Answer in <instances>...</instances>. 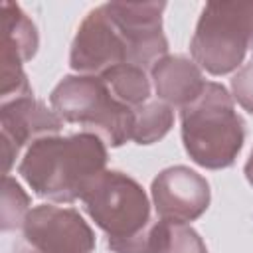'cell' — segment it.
I'll use <instances>...</instances> for the list:
<instances>
[{"label":"cell","instance_id":"1","mask_svg":"<svg viewBox=\"0 0 253 253\" xmlns=\"http://www.w3.org/2000/svg\"><path fill=\"white\" fill-rule=\"evenodd\" d=\"M150 4H107L83 22L71 51V67L77 71H107L117 65L146 67L166 51L160 34V4L142 16Z\"/></svg>","mask_w":253,"mask_h":253},{"label":"cell","instance_id":"2","mask_svg":"<svg viewBox=\"0 0 253 253\" xmlns=\"http://www.w3.org/2000/svg\"><path fill=\"white\" fill-rule=\"evenodd\" d=\"M105 158L107 152L97 134L40 138L28 150L20 172L40 196L73 202L83 198L103 174Z\"/></svg>","mask_w":253,"mask_h":253},{"label":"cell","instance_id":"3","mask_svg":"<svg viewBox=\"0 0 253 253\" xmlns=\"http://www.w3.org/2000/svg\"><path fill=\"white\" fill-rule=\"evenodd\" d=\"M95 223L117 253H150V208L142 188L121 172H103L83 196Z\"/></svg>","mask_w":253,"mask_h":253},{"label":"cell","instance_id":"4","mask_svg":"<svg viewBox=\"0 0 253 253\" xmlns=\"http://www.w3.org/2000/svg\"><path fill=\"white\" fill-rule=\"evenodd\" d=\"M182 138L188 154L206 168H225L233 162L243 144V121L221 85L206 83L182 109Z\"/></svg>","mask_w":253,"mask_h":253},{"label":"cell","instance_id":"5","mask_svg":"<svg viewBox=\"0 0 253 253\" xmlns=\"http://www.w3.org/2000/svg\"><path fill=\"white\" fill-rule=\"evenodd\" d=\"M51 103L65 121L97 128L113 146L132 138L134 109L123 105L101 77H65Z\"/></svg>","mask_w":253,"mask_h":253},{"label":"cell","instance_id":"6","mask_svg":"<svg viewBox=\"0 0 253 253\" xmlns=\"http://www.w3.org/2000/svg\"><path fill=\"white\" fill-rule=\"evenodd\" d=\"M253 16H241V6L210 4L198 24L192 43L194 57L210 73L221 75L231 71L253 45Z\"/></svg>","mask_w":253,"mask_h":253},{"label":"cell","instance_id":"7","mask_svg":"<svg viewBox=\"0 0 253 253\" xmlns=\"http://www.w3.org/2000/svg\"><path fill=\"white\" fill-rule=\"evenodd\" d=\"M30 253H91L95 237L75 210L40 206L24 219Z\"/></svg>","mask_w":253,"mask_h":253},{"label":"cell","instance_id":"8","mask_svg":"<svg viewBox=\"0 0 253 253\" xmlns=\"http://www.w3.org/2000/svg\"><path fill=\"white\" fill-rule=\"evenodd\" d=\"M156 211L166 221H190L198 217L210 202L208 182L194 170L176 166L164 170L152 184Z\"/></svg>","mask_w":253,"mask_h":253},{"label":"cell","instance_id":"9","mask_svg":"<svg viewBox=\"0 0 253 253\" xmlns=\"http://www.w3.org/2000/svg\"><path fill=\"white\" fill-rule=\"evenodd\" d=\"M154 83L162 99L184 107L192 103L206 87L202 75L182 57H168L160 61L154 67Z\"/></svg>","mask_w":253,"mask_h":253},{"label":"cell","instance_id":"10","mask_svg":"<svg viewBox=\"0 0 253 253\" xmlns=\"http://www.w3.org/2000/svg\"><path fill=\"white\" fill-rule=\"evenodd\" d=\"M2 121H14V140L16 146L24 144L34 132H55L61 126V121L43 109L42 103L34 99H18L12 105H4Z\"/></svg>","mask_w":253,"mask_h":253},{"label":"cell","instance_id":"11","mask_svg":"<svg viewBox=\"0 0 253 253\" xmlns=\"http://www.w3.org/2000/svg\"><path fill=\"white\" fill-rule=\"evenodd\" d=\"M101 79L107 83L111 93L126 107H138L146 101L150 87L144 75V69L136 65H117L101 73Z\"/></svg>","mask_w":253,"mask_h":253},{"label":"cell","instance_id":"12","mask_svg":"<svg viewBox=\"0 0 253 253\" xmlns=\"http://www.w3.org/2000/svg\"><path fill=\"white\" fill-rule=\"evenodd\" d=\"M150 253H206V247L184 223L162 219L150 227Z\"/></svg>","mask_w":253,"mask_h":253},{"label":"cell","instance_id":"13","mask_svg":"<svg viewBox=\"0 0 253 253\" xmlns=\"http://www.w3.org/2000/svg\"><path fill=\"white\" fill-rule=\"evenodd\" d=\"M172 123V113L168 107L160 103H152L146 109H134V128H132V138L138 140L140 144H148L156 138H160Z\"/></svg>","mask_w":253,"mask_h":253},{"label":"cell","instance_id":"14","mask_svg":"<svg viewBox=\"0 0 253 253\" xmlns=\"http://www.w3.org/2000/svg\"><path fill=\"white\" fill-rule=\"evenodd\" d=\"M233 91L239 103L253 113V63L247 65L239 75L233 79Z\"/></svg>","mask_w":253,"mask_h":253},{"label":"cell","instance_id":"15","mask_svg":"<svg viewBox=\"0 0 253 253\" xmlns=\"http://www.w3.org/2000/svg\"><path fill=\"white\" fill-rule=\"evenodd\" d=\"M245 174H247L249 182L253 184V152H251V158H249V162H247V166H245Z\"/></svg>","mask_w":253,"mask_h":253}]
</instances>
